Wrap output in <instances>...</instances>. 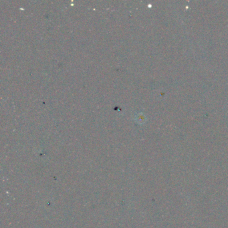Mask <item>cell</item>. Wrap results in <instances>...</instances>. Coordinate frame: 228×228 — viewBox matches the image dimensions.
Here are the masks:
<instances>
[]
</instances>
